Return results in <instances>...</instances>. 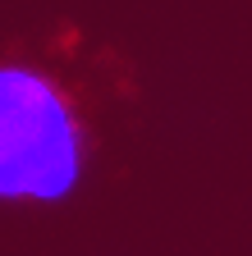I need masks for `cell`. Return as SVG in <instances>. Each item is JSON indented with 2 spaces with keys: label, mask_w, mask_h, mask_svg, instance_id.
I'll return each mask as SVG.
<instances>
[{
  "label": "cell",
  "mask_w": 252,
  "mask_h": 256,
  "mask_svg": "<svg viewBox=\"0 0 252 256\" xmlns=\"http://www.w3.org/2000/svg\"><path fill=\"white\" fill-rule=\"evenodd\" d=\"M147 110L142 60L74 14L0 32V220L51 224L87 210L119 174Z\"/></svg>",
  "instance_id": "6da1fadb"
}]
</instances>
